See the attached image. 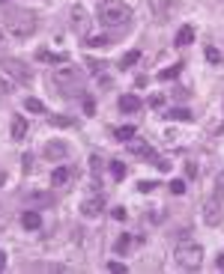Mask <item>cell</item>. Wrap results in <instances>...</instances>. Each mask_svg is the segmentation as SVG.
<instances>
[{
  "label": "cell",
  "mask_w": 224,
  "mask_h": 274,
  "mask_svg": "<svg viewBox=\"0 0 224 274\" xmlns=\"http://www.w3.org/2000/svg\"><path fill=\"white\" fill-rule=\"evenodd\" d=\"M192 42H195V27H189V24L180 27V30H177V45L186 48V45H192Z\"/></svg>",
  "instance_id": "16"
},
{
  "label": "cell",
  "mask_w": 224,
  "mask_h": 274,
  "mask_svg": "<svg viewBox=\"0 0 224 274\" xmlns=\"http://www.w3.org/2000/svg\"><path fill=\"white\" fill-rule=\"evenodd\" d=\"M72 27H75L78 33H87V12H84L78 3L72 6Z\"/></svg>",
  "instance_id": "11"
},
{
  "label": "cell",
  "mask_w": 224,
  "mask_h": 274,
  "mask_svg": "<svg viewBox=\"0 0 224 274\" xmlns=\"http://www.w3.org/2000/svg\"><path fill=\"white\" fill-rule=\"evenodd\" d=\"M114 137H117L120 143H126L129 137H135V125H120V128H114Z\"/></svg>",
  "instance_id": "20"
},
{
  "label": "cell",
  "mask_w": 224,
  "mask_h": 274,
  "mask_svg": "<svg viewBox=\"0 0 224 274\" xmlns=\"http://www.w3.org/2000/svg\"><path fill=\"white\" fill-rule=\"evenodd\" d=\"M105 269H108V272H114V274H126V272H129V269H126L123 263H108Z\"/></svg>",
  "instance_id": "30"
},
{
  "label": "cell",
  "mask_w": 224,
  "mask_h": 274,
  "mask_svg": "<svg viewBox=\"0 0 224 274\" xmlns=\"http://www.w3.org/2000/svg\"><path fill=\"white\" fill-rule=\"evenodd\" d=\"M180 72H183V63L168 66V69H162V72H159V81H174V78H180Z\"/></svg>",
  "instance_id": "19"
},
{
  "label": "cell",
  "mask_w": 224,
  "mask_h": 274,
  "mask_svg": "<svg viewBox=\"0 0 224 274\" xmlns=\"http://www.w3.org/2000/svg\"><path fill=\"white\" fill-rule=\"evenodd\" d=\"M3 27L15 39H30L36 33L39 21H36V12H30V9H9L6 18H3Z\"/></svg>",
  "instance_id": "1"
},
{
  "label": "cell",
  "mask_w": 224,
  "mask_h": 274,
  "mask_svg": "<svg viewBox=\"0 0 224 274\" xmlns=\"http://www.w3.org/2000/svg\"><path fill=\"white\" fill-rule=\"evenodd\" d=\"M174 260H177L180 269L198 272V269L204 266V248H201L198 242H192V239H183V242L174 248Z\"/></svg>",
  "instance_id": "4"
},
{
  "label": "cell",
  "mask_w": 224,
  "mask_h": 274,
  "mask_svg": "<svg viewBox=\"0 0 224 274\" xmlns=\"http://www.w3.org/2000/svg\"><path fill=\"white\" fill-rule=\"evenodd\" d=\"M171 191H174V194H186V182H183V179H174V182H171Z\"/></svg>",
  "instance_id": "32"
},
{
  "label": "cell",
  "mask_w": 224,
  "mask_h": 274,
  "mask_svg": "<svg viewBox=\"0 0 224 274\" xmlns=\"http://www.w3.org/2000/svg\"><path fill=\"white\" fill-rule=\"evenodd\" d=\"M201 209H204V221H207L210 227H219V224H222V215H224V212H222V197H219V194L207 197Z\"/></svg>",
  "instance_id": "7"
},
{
  "label": "cell",
  "mask_w": 224,
  "mask_h": 274,
  "mask_svg": "<svg viewBox=\"0 0 224 274\" xmlns=\"http://www.w3.org/2000/svg\"><path fill=\"white\" fill-rule=\"evenodd\" d=\"M129 248H132V236H129V233H123V236L117 239V245H114V251H117V254H126Z\"/></svg>",
  "instance_id": "23"
},
{
  "label": "cell",
  "mask_w": 224,
  "mask_h": 274,
  "mask_svg": "<svg viewBox=\"0 0 224 274\" xmlns=\"http://www.w3.org/2000/svg\"><path fill=\"white\" fill-rule=\"evenodd\" d=\"M6 269V251H0V272Z\"/></svg>",
  "instance_id": "40"
},
{
  "label": "cell",
  "mask_w": 224,
  "mask_h": 274,
  "mask_svg": "<svg viewBox=\"0 0 224 274\" xmlns=\"http://www.w3.org/2000/svg\"><path fill=\"white\" fill-rule=\"evenodd\" d=\"M138 60H141V51H129V54L120 60V69H129V66H135Z\"/></svg>",
  "instance_id": "24"
},
{
  "label": "cell",
  "mask_w": 224,
  "mask_h": 274,
  "mask_svg": "<svg viewBox=\"0 0 224 274\" xmlns=\"http://www.w3.org/2000/svg\"><path fill=\"white\" fill-rule=\"evenodd\" d=\"M111 176L120 182V179H126V164L123 161H111Z\"/></svg>",
  "instance_id": "26"
},
{
  "label": "cell",
  "mask_w": 224,
  "mask_h": 274,
  "mask_svg": "<svg viewBox=\"0 0 224 274\" xmlns=\"http://www.w3.org/2000/svg\"><path fill=\"white\" fill-rule=\"evenodd\" d=\"M0 92H12V81H6V78H0Z\"/></svg>",
  "instance_id": "37"
},
{
  "label": "cell",
  "mask_w": 224,
  "mask_h": 274,
  "mask_svg": "<svg viewBox=\"0 0 224 274\" xmlns=\"http://www.w3.org/2000/svg\"><path fill=\"white\" fill-rule=\"evenodd\" d=\"M36 60H42V63H69L66 54H48V51H39Z\"/></svg>",
  "instance_id": "18"
},
{
  "label": "cell",
  "mask_w": 224,
  "mask_h": 274,
  "mask_svg": "<svg viewBox=\"0 0 224 274\" xmlns=\"http://www.w3.org/2000/svg\"><path fill=\"white\" fill-rule=\"evenodd\" d=\"M84 113H87V116H96V101H93L90 95L84 98Z\"/></svg>",
  "instance_id": "29"
},
{
  "label": "cell",
  "mask_w": 224,
  "mask_h": 274,
  "mask_svg": "<svg viewBox=\"0 0 224 274\" xmlns=\"http://www.w3.org/2000/svg\"><path fill=\"white\" fill-rule=\"evenodd\" d=\"M0 45H3V30H0Z\"/></svg>",
  "instance_id": "43"
},
{
  "label": "cell",
  "mask_w": 224,
  "mask_h": 274,
  "mask_svg": "<svg viewBox=\"0 0 224 274\" xmlns=\"http://www.w3.org/2000/svg\"><path fill=\"white\" fill-rule=\"evenodd\" d=\"M120 110H123V113H135V110H141V98L132 95V92L120 95Z\"/></svg>",
  "instance_id": "12"
},
{
  "label": "cell",
  "mask_w": 224,
  "mask_h": 274,
  "mask_svg": "<svg viewBox=\"0 0 224 274\" xmlns=\"http://www.w3.org/2000/svg\"><path fill=\"white\" fill-rule=\"evenodd\" d=\"M171 6H174V0H153V3H150V9H153V15H156L159 21L168 18V9H171Z\"/></svg>",
  "instance_id": "15"
},
{
  "label": "cell",
  "mask_w": 224,
  "mask_h": 274,
  "mask_svg": "<svg viewBox=\"0 0 224 274\" xmlns=\"http://www.w3.org/2000/svg\"><path fill=\"white\" fill-rule=\"evenodd\" d=\"M150 107H162V95H150Z\"/></svg>",
  "instance_id": "38"
},
{
  "label": "cell",
  "mask_w": 224,
  "mask_h": 274,
  "mask_svg": "<svg viewBox=\"0 0 224 274\" xmlns=\"http://www.w3.org/2000/svg\"><path fill=\"white\" fill-rule=\"evenodd\" d=\"M132 21V9L120 0H102L99 3V24L108 30H120Z\"/></svg>",
  "instance_id": "2"
},
{
  "label": "cell",
  "mask_w": 224,
  "mask_h": 274,
  "mask_svg": "<svg viewBox=\"0 0 224 274\" xmlns=\"http://www.w3.org/2000/svg\"><path fill=\"white\" fill-rule=\"evenodd\" d=\"M21 227H24V230H30V233H33V230H39V227H42V215H39L36 209H27V212L21 215Z\"/></svg>",
  "instance_id": "10"
},
{
  "label": "cell",
  "mask_w": 224,
  "mask_h": 274,
  "mask_svg": "<svg viewBox=\"0 0 224 274\" xmlns=\"http://www.w3.org/2000/svg\"><path fill=\"white\" fill-rule=\"evenodd\" d=\"M114 221H126V209H114Z\"/></svg>",
  "instance_id": "39"
},
{
  "label": "cell",
  "mask_w": 224,
  "mask_h": 274,
  "mask_svg": "<svg viewBox=\"0 0 224 274\" xmlns=\"http://www.w3.org/2000/svg\"><path fill=\"white\" fill-rule=\"evenodd\" d=\"M90 167H93V173L99 176V173H102V158H99V155H93V158H90Z\"/></svg>",
  "instance_id": "33"
},
{
  "label": "cell",
  "mask_w": 224,
  "mask_h": 274,
  "mask_svg": "<svg viewBox=\"0 0 224 274\" xmlns=\"http://www.w3.org/2000/svg\"><path fill=\"white\" fill-rule=\"evenodd\" d=\"M24 107H27V110H30V113H45V104H42V101H39V98H33V95H30V98H27V101H24Z\"/></svg>",
  "instance_id": "25"
},
{
  "label": "cell",
  "mask_w": 224,
  "mask_h": 274,
  "mask_svg": "<svg viewBox=\"0 0 224 274\" xmlns=\"http://www.w3.org/2000/svg\"><path fill=\"white\" fill-rule=\"evenodd\" d=\"M48 122H51L54 128H69V125H75L72 116H48Z\"/></svg>",
  "instance_id": "22"
},
{
  "label": "cell",
  "mask_w": 224,
  "mask_h": 274,
  "mask_svg": "<svg viewBox=\"0 0 224 274\" xmlns=\"http://www.w3.org/2000/svg\"><path fill=\"white\" fill-rule=\"evenodd\" d=\"M0 3H6V0H0Z\"/></svg>",
  "instance_id": "44"
},
{
  "label": "cell",
  "mask_w": 224,
  "mask_h": 274,
  "mask_svg": "<svg viewBox=\"0 0 224 274\" xmlns=\"http://www.w3.org/2000/svg\"><path fill=\"white\" fill-rule=\"evenodd\" d=\"M165 116H168V119H180V122H192V119H195L189 107H171Z\"/></svg>",
  "instance_id": "17"
},
{
  "label": "cell",
  "mask_w": 224,
  "mask_h": 274,
  "mask_svg": "<svg viewBox=\"0 0 224 274\" xmlns=\"http://www.w3.org/2000/svg\"><path fill=\"white\" fill-rule=\"evenodd\" d=\"M156 167H159L162 173H168V170H171V161H168V158H156Z\"/></svg>",
  "instance_id": "35"
},
{
  "label": "cell",
  "mask_w": 224,
  "mask_h": 274,
  "mask_svg": "<svg viewBox=\"0 0 224 274\" xmlns=\"http://www.w3.org/2000/svg\"><path fill=\"white\" fill-rule=\"evenodd\" d=\"M27 203L36 209V206H51L54 203V194H45V191H36V194H27Z\"/></svg>",
  "instance_id": "14"
},
{
  "label": "cell",
  "mask_w": 224,
  "mask_h": 274,
  "mask_svg": "<svg viewBox=\"0 0 224 274\" xmlns=\"http://www.w3.org/2000/svg\"><path fill=\"white\" fill-rule=\"evenodd\" d=\"M66 155H69V146H66L63 140H51V143L45 146V158H48V161H63Z\"/></svg>",
  "instance_id": "8"
},
{
  "label": "cell",
  "mask_w": 224,
  "mask_h": 274,
  "mask_svg": "<svg viewBox=\"0 0 224 274\" xmlns=\"http://www.w3.org/2000/svg\"><path fill=\"white\" fill-rule=\"evenodd\" d=\"M102 209H105V197H90L81 203V215H87V218H99Z\"/></svg>",
  "instance_id": "9"
},
{
  "label": "cell",
  "mask_w": 224,
  "mask_h": 274,
  "mask_svg": "<svg viewBox=\"0 0 224 274\" xmlns=\"http://www.w3.org/2000/svg\"><path fill=\"white\" fill-rule=\"evenodd\" d=\"M3 182H6V176H3V173H0V188H3Z\"/></svg>",
  "instance_id": "42"
},
{
  "label": "cell",
  "mask_w": 224,
  "mask_h": 274,
  "mask_svg": "<svg viewBox=\"0 0 224 274\" xmlns=\"http://www.w3.org/2000/svg\"><path fill=\"white\" fill-rule=\"evenodd\" d=\"M87 66H90L93 75H102V69H105V63H99V60H87Z\"/></svg>",
  "instance_id": "31"
},
{
  "label": "cell",
  "mask_w": 224,
  "mask_h": 274,
  "mask_svg": "<svg viewBox=\"0 0 224 274\" xmlns=\"http://www.w3.org/2000/svg\"><path fill=\"white\" fill-rule=\"evenodd\" d=\"M138 188H141V194H150V191H156V182H141Z\"/></svg>",
  "instance_id": "36"
},
{
  "label": "cell",
  "mask_w": 224,
  "mask_h": 274,
  "mask_svg": "<svg viewBox=\"0 0 224 274\" xmlns=\"http://www.w3.org/2000/svg\"><path fill=\"white\" fill-rule=\"evenodd\" d=\"M207 60H210L213 66H222V63H224V54L219 51V48H207Z\"/></svg>",
  "instance_id": "27"
},
{
  "label": "cell",
  "mask_w": 224,
  "mask_h": 274,
  "mask_svg": "<svg viewBox=\"0 0 224 274\" xmlns=\"http://www.w3.org/2000/svg\"><path fill=\"white\" fill-rule=\"evenodd\" d=\"M24 137H27V119L12 116V140H24Z\"/></svg>",
  "instance_id": "13"
},
{
  "label": "cell",
  "mask_w": 224,
  "mask_h": 274,
  "mask_svg": "<svg viewBox=\"0 0 224 274\" xmlns=\"http://www.w3.org/2000/svg\"><path fill=\"white\" fill-rule=\"evenodd\" d=\"M69 182V170L66 167H54V173H51V185H66Z\"/></svg>",
  "instance_id": "21"
},
{
  "label": "cell",
  "mask_w": 224,
  "mask_h": 274,
  "mask_svg": "<svg viewBox=\"0 0 224 274\" xmlns=\"http://www.w3.org/2000/svg\"><path fill=\"white\" fill-rule=\"evenodd\" d=\"M3 72H6L9 78H15L18 84H33V72H30V66H24L21 60H3Z\"/></svg>",
  "instance_id": "6"
},
{
  "label": "cell",
  "mask_w": 224,
  "mask_h": 274,
  "mask_svg": "<svg viewBox=\"0 0 224 274\" xmlns=\"http://www.w3.org/2000/svg\"><path fill=\"white\" fill-rule=\"evenodd\" d=\"M216 269H222V272H224V254L219 257V260H216Z\"/></svg>",
  "instance_id": "41"
},
{
  "label": "cell",
  "mask_w": 224,
  "mask_h": 274,
  "mask_svg": "<svg viewBox=\"0 0 224 274\" xmlns=\"http://www.w3.org/2000/svg\"><path fill=\"white\" fill-rule=\"evenodd\" d=\"M216 194H219V197H224V170L219 173V179H216Z\"/></svg>",
  "instance_id": "34"
},
{
  "label": "cell",
  "mask_w": 224,
  "mask_h": 274,
  "mask_svg": "<svg viewBox=\"0 0 224 274\" xmlns=\"http://www.w3.org/2000/svg\"><path fill=\"white\" fill-rule=\"evenodd\" d=\"M51 84L63 92V95H81L84 90V72L78 66H60L54 75H51Z\"/></svg>",
  "instance_id": "3"
},
{
  "label": "cell",
  "mask_w": 224,
  "mask_h": 274,
  "mask_svg": "<svg viewBox=\"0 0 224 274\" xmlns=\"http://www.w3.org/2000/svg\"><path fill=\"white\" fill-rule=\"evenodd\" d=\"M87 45H93V48H108V45H111V39H108V36H90V39H87Z\"/></svg>",
  "instance_id": "28"
},
{
  "label": "cell",
  "mask_w": 224,
  "mask_h": 274,
  "mask_svg": "<svg viewBox=\"0 0 224 274\" xmlns=\"http://www.w3.org/2000/svg\"><path fill=\"white\" fill-rule=\"evenodd\" d=\"M126 146H129V155H135V158H141V161H150V164H153V161L159 158V155H156V149H153L144 137H129V140H126Z\"/></svg>",
  "instance_id": "5"
}]
</instances>
